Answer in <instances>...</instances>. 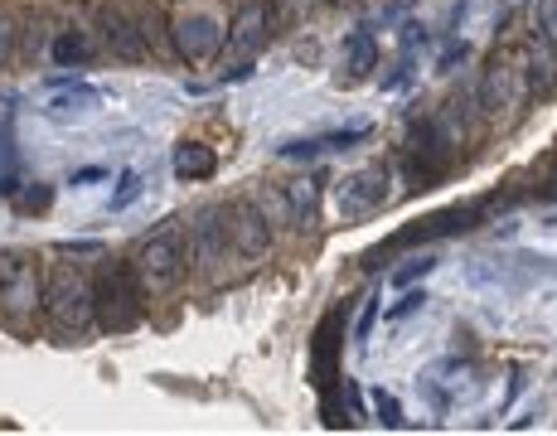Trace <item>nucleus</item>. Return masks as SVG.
I'll return each mask as SVG.
<instances>
[{
	"instance_id": "b1692460",
	"label": "nucleus",
	"mask_w": 557,
	"mask_h": 436,
	"mask_svg": "<svg viewBox=\"0 0 557 436\" xmlns=\"http://www.w3.org/2000/svg\"><path fill=\"white\" fill-rule=\"evenodd\" d=\"M513 195H519V204L523 199H548V204H557V155L553 161H543V170H539V179H529V185H513Z\"/></svg>"
},
{
	"instance_id": "f8f14e48",
	"label": "nucleus",
	"mask_w": 557,
	"mask_h": 436,
	"mask_svg": "<svg viewBox=\"0 0 557 436\" xmlns=\"http://www.w3.org/2000/svg\"><path fill=\"white\" fill-rule=\"evenodd\" d=\"M272 35H276V25H272V5L267 0H228V45H223V54L233 63H252Z\"/></svg>"
},
{
	"instance_id": "58836bf2",
	"label": "nucleus",
	"mask_w": 557,
	"mask_h": 436,
	"mask_svg": "<svg viewBox=\"0 0 557 436\" xmlns=\"http://www.w3.org/2000/svg\"><path fill=\"white\" fill-rule=\"evenodd\" d=\"M325 5H339V10H359L363 0H325Z\"/></svg>"
},
{
	"instance_id": "20e7f679",
	"label": "nucleus",
	"mask_w": 557,
	"mask_h": 436,
	"mask_svg": "<svg viewBox=\"0 0 557 436\" xmlns=\"http://www.w3.org/2000/svg\"><path fill=\"white\" fill-rule=\"evenodd\" d=\"M345 315L349 306H330L320 315L315 335H310V383H315V398H320V422L330 432L355 427V418L345 408Z\"/></svg>"
},
{
	"instance_id": "ddd939ff",
	"label": "nucleus",
	"mask_w": 557,
	"mask_h": 436,
	"mask_svg": "<svg viewBox=\"0 0 557 436\" xmlns=\"http://www.w3.org/2000/svg\"><path fill=\"white\" fill-rule=\"evenodd\" d=\"M228 228H233V242H238V258L248 262V272L267 267L276 252V233L272 223L262 219V209L252 204V195H238L228 199Z\"/></svg>"
},
{
	"instance_id": "dca6fc26",
	"label": "nucleus",
	"mask_w": 557,
	"mask_h": 436,
	"mask_svg": "<svg viewBox=\"0 0 557 436\" xmlns=\"http://www.w3.org/2000/svg\"><path fill=\"white\" fill-rule=\"evenodd\" d=\"M98 54L102 49H98V39L88 35V25H63V29H53V39H49V59L59 63V68H88Z\"/></svg>"
},
{
	"instance_id": "a211bd4d",
	"label": "nucleus",
	"mask_w": 557,
	"mask_h": 436,
	"mask_svg": "<svg viewBox=\"0 0 557 436\" xmlns=\"http://www.w3.org/2000/svg\"><path fill=\"white\" fill-rule=\"evenodd\" d=\"M325 175H301L292 179L286 189V204H292V228H315L320 223V204H325Z\"/></svg>"
},
{
	"instance_id": "9d476101",
	"label": "nucleus",
	"mask_w": 557,
	"mask_h": 436,
	"mask_svg": "<svg viewBox=\"0 0 557 436\" xmlns=\"http://www.w3.org/2000/svg\"><path fill=\"white\" fill-rule=\"evenodd\" d=\"M393 185H398V170H393V161H373V165L355 170V175L335 179L325 195H330V204H335L339 228H359V223L379 219L383 209L398 199V189H393Z\"/></svg>"
},
{
	"instance_id": "9b49d317",
	"label": "nucleus",
	"mask_w": 557,
	"mask_h": 436,
	"mask_svg": "<svg viewBox=\"0 0 557 436\" xmlns=\"http://www.w3.org/2000/svg\"><path fill=\"white\" fill-rule=\"evenodd\" d=\"M83 25H88V35L98 39V49L107 59H116V63H146L151 59L146 39L136 35V25H132L126 0H83Z\"/></svg>"
},
{
	"instance_id": "f704fd0d",
	"label": "nucleus",
	"mask_w": 557,
	"mask_h": 436,
	"mask_svg": "<svg viewBox=\"0 0 557 436\" xmlns=\"http://www.w3.org/2000/svg\"><path fill=\"white\" fill-rule=\"evenodd\" d=\"M426 39H432V35H426V25H417V20H412V25H403V54H412V49H422Z\"/></svg>"
},
{
	"instance_id": "7c9ffc66",
	"label": "nucleus",
	"mask_w": 557,
	"mask_h": 436,
	"mask_svg": "<svg viewBox=\"0 0 557 436\" xmlns=\"http://www.w3.org/2000/svg\"><path fill=\"white\" fill-rule=\"evenodd\" d=\"M276 155L282 161H315V155H325V146H320V136H296V141L276 146Z\"/></svg>"
},
{
	"instance_id": "f03ea898",
	"label": "nucleus",
	"mask_w": 557,
	"mask_h": 436,
	"mask_svg": "<svg viewBox=\"0 0 557 436\" xmlns=\"http://www.w3.org/2000/svg\"><path fill=\"white\" fill-rule=\"evenodd\" d=\"M59 262H45V291H39V321L63 339H88L92 321V272L69 252H53Z\"/></svg>"
},
{
	"instance_id": "72a5a7b5",
	"label": "nucleus",
	"mask_w": 557,
	"mask_h": 436,
	"mask_svg": "<svg viewBox=\"0 0 557 436\" xmlns=\"http://www.w3.org/2000/svg\"><path fill=\"white\" fill-rule=\"evenodd\" d=\"M466 59H470V45H460V39H456V45L442 49V59H436V73H456Z\"/></svg>"
},
{
	"instance_id": "c9c22d12",
	"label": "nucleus",
	"mask_w": 557,
	"mask_h": 436,
	"mask_svg": "<svg viewBox=\"0 0 557 436\" xmlns=\"http://www.w3.org/2000/svg\"><path fill=\"white\" fill-rule=\"evenodd\" d=\"M98 179H107V165H88V170H78V175H69V185H73V189H83V185H98Z\"/></svg>"
},
{
	"instance_id": "aec40b11",
	"label": "nucleus",
	"mask_w": 557,
	"mask_h": 436,
	"mask_svg": "<svg viewBox=\"0 0 557 436\" xmlns=\"http://www.w3.org/2000/svg\"><path fill=\"white\" fill-rule=\"evenodd\" d=\"M20 45H25V15H20L10 0H0V73L15 63Z\"/></svg>"
},
{
	"instance_id": "c85d7f7f",
	"label": "nucleus",
	"mask_w": 557,
	"mask_h": 436,
	"mask_svg": "<svg viewBox=\"0 0 557 436\" xmlns=\"http://www.w3.org/2000/svg\"><path fill=\"white\" fill-rule=\"evenodd\" d=\"M373 418L383 422V427H407V418H403V402L393 398V393H383V388H373Z\"/></svg>"
},
{
	"instance_id": "4c0bfd02",
	"label": "nucleus",
	"mask_w": 557,
	"mask_h": 436,
	"mask_svg": "<svg viewBox=\"0 0 557 436\" xmlns=\"http://www.w3.org/2000/svg\"><path fill=\"white\" fill-rule=\"evenodd\" d=\"M0 161L15 165V151H10V126H5V122H0Z\"/></svg>"
},
{
	"instance_id": "f3484780",
	"label": "nucleus",
	"mask_w": 557,
	"mask_h": 436,
	"mask_svg": "<svg viewBox=\"0 0 557 436\" xmlns=\"http://www.w3.org/2000/svg\"><path fill=\"white\" fill-rule=\"evenodd\" d=\"M339 49H345V83L373 78V68H379V29H373V25H355Z\"/></svg>"
},
{
	"instance_id": "bb28decb",
	"label": "nucleus",
	"mask_w": 557,
	"mask_h": 436,
	"mask_svg": "<svg viewBox=\"0 0 557 436\" xmlns=\"http://www.w3.org/2000/svg\"><path fill=\"white\" fill-rule=\"evenodd\" d=\"M15 209L20 214H49V204H53V189L49 185H29V189H15Z\"/></svg>"
},
{
	"instance_id": "4be33fe9",
	"label": "nucleus",
	"mask_w": 557,
	"mask_h": 436,
	"mask_svg": "<svg viewBox=\"0 0 557 436\" xmlns=\"http://www.w3.org/2000/svg\"><path fill=\"white\" fill-rule=\"evenodd\" d=\"M252 204L262 209V219L272 223V233H286L292 228V204H286V189L282 185H262L252 195Z\"/></svg>"
},
{
	"instance_id": "2f4dec72",
	"label": "nucleus",
	"mask_w": 557,
	"mask_h": 436,
	"mask_svg": "<svg viewBox=\"0 0 557 436\" xmlns=\"http://www.w3.org/2000/svg\"><path fill=\"white\" fill-rule=\"evenodd\" d=\"M383 296L379 291H369V296H363V306H359V325H355V339H359V345H369V335H373V325H379V315H383Z\"/></svg>"
},
{
	"instance_id": "0eeeda50",
	"label": "nucleus",
	"mask_w": 557,
	"mask_h": 436,
	"mask_svg": "<svg viewBox=\"0 0 557 436\" xmlns=\"http://www.w3.org/2000/svg\"><path fill=\"white\" fill-rule=\"evenodd\" d=\"M228 45V0H170V49L175 59L203 63L223 59Z\"/></svg>"
},
{
	"instance_id": "4468645a",
	"label": "nucleus",
	"mask_w": 557,
	"mask_h": 436,
	"mask_svg": "<svg viewBox=\"0 0 557 436\" xmlns=\"http://www.w3.org/2000/svg\"><path fill=\"white\" fill-rule=\"evenodd\" d=\"M519 63H523V78L533 88V102H553L557 98V49L539 29H529L519 45Z\"/></svg>"
},
{
	"instance_id": "423d86ee",
	"label": "nucleus",
	"mask_w": 557,
	"mask_h": 436,
	"mask_svg": "<svg viewBox=\"0 0 557 436\" xmlns=\"http://www.w3.org/2000/svg\"><path fill=\"white\" fill-rule=\"evenodd\" d=\"M146 315H151V306H146L126 258L98 252V267H92V321L98 329L102 335H136Z\"/></svg>"
},
{
	"instance_id": "5701e85b",
	"label": "nucleus",
	"mask_w": 557,
	"mask_h": 436,
	"mask_svg": "<svg viewBox=\"0 0 557 436\" xmlns=\"http://www.w3.org/2000/svg\"><path fill=\"white\" fill-rule=\"evenodd\" d=\"M53 88H69V92H59V98L49 102V112L53 116H69V112H88L92 102H98V88H88V83H78V78H53Z\"/></svg>"
},
{
	"instance_id": "2eb2a0df",
	"label": "nucleus",
	"mask_w": 557,
	"mask_h": 436,
	"mask_svg": "<svg viewBox=\"0 0 557 436\" xmlns=\"http://www.w3.org/2000/svg\"><path fill=\"white\" fill-rule=\"evenodd\" d=\"M126 10H132V25L146 39L151 59H175V49H170V0H126Z\"/></svg>"
},
{
	"instance_id": "412c9836",
	"label": "nucleus",
	"mask_w": 557,
	"mask_h": 436,
	"mask_svg": "<svg viewBox=\"0 0 557 436\" xmlns=\"http://www.w3.org/2000/svg\"><path fill=\"white\" fill-rule=\"evenodd\" d=\"M267 5H272V25L276 29H301V25H310V20L320 15L325 0H267Z\"/></svg>"
},
{
	"instance_id": "7ed1b4c3",
	"label": "nucleus",
	"mask_w": 557,
	"mask_h": 436,
	"mask_svg": "<svg viewBox=\"0 0 557 436\" xmlns=\"http://www.w3.org/2000/svg\"><path fill=\"white\" fill-rule=\"evenodd\" d=\"M126 267H132L136 286H141L146 306L180 301V291H185V282H189L185 223H180V219H170V223H160L156 233H146V238L132 248V258H126Z\"/></svg>"
},
{
	"instance_id": "6e6552de",
	"label": "nucleus",
	"mask_w": 557,
	"mask_h": 436,
	"mask_svg": "<svg viewBox=\"0 0 557 436\" xmlns=\"http://www.w3.org/2000/svg\"><path fill=\"white\" fill-rule=\"evenodd\" d=\"M480 223H490L485 199H460V204H446V209H436V214H422L417 223H407V228L388 233V238H383L379 248L363 252L359 267H363V272H373L383 258H393V252L426 248V242H442V238H460V233H475Z\"/></svg>"
},
{
	"instance_id": "473e14b6",
	"label": "nucleus",
	"mask_w": 557,
	"mask_h": 436,
	"mask_svg": "<svg viewBox=\"0 0 557 436\" xmlns=\"http://www.w3.org/2000/svg\"><path fill=\"white\" fill-rule=\"evenodd\" d=\"M533 29L557 49V0H539V5H533Z\"/></svg>"
},
{
	"instance_id": "39448f33",
	"label": "nucleus",
	"mask_w": 557,
	"mask_h": 436,
	"mask_svg": "<svg viewBox=\"0 0 557 436\" xmlns=\"http://www.w3.org/2000/svg\"><path fill=\"white\" fill-rule=\"evenodd\" d=\"M475 108L485 116V132H513V126L529 116L533 108V88L523 78V63H519V49L505 45L495 49L475 83Z\"/></svg>"
},
{
	"instance_id": "1a4fd4ad",
	"label": "nucleus",
	"mask_w": 557,
	"mask_h": 436,
	"mask_svg": "<svg viewBox=\"0 0 557 436\" xmlns=\"http://www.w3.org/2000/svg\"><path fill=\"white\" fill-rule=\"evenodd\" d=\"M39 291H45V262L25 248H0V325L29 335L39 325Z\"/></svg>"
},
{
	"instance_id": "cd10ccee",
	"label": "nucleus",
	"mask_w": 557,
	"mask_h": 436,
	"mask_svg": "<svg viewBox=\"0 0 557 436\" xmlns=\"http://www.w3.org/2000/svg\"><path fill=\"white\" fill-rule=\"evenodd\" d=\"M436 272V258L432 252H417V258H407L398 272H393V286H417L422 276H432Z\"/></svg>"
},
{
	"instance_id": "c756f323",
	"label": "nucleus",
	"mask_w": 557,
	"mask_h": 436,
	"mask_svg": "<svg viewBox=\"0 0 557 436\" xmlns=\"http://www.w3.org/2000/svg\"><path fill=\"white\" fill-rule=\"evenodd\" d=\"M426 301H432V296H426L422 286H403V296L388 306V311H383V321H403V315H417Z\"/></svg>"
},
{
	"instance_id": "f257e3e1",
	"label": "nucleus",
	"mask_w": 557,
	"mask_h": 436,
	"mask_svg": "<svg viewBox=\"0 0 557 436\" xmlns=\"http://www.w3.org/2000/svg\"><path fill=\"white\" fill-rule=\"evenodd\" d=\"M185 223V258H189V282H199L203 291H223V286H238L248 272V262L238 258V242L228 228V199H203L189 209Z\"/></svg>"
},
{
	"instance_id": "6ab92c4d",
	"label": "nucleus",
	"mask_w": 557,
	"mask_h": 436,
	"mask_svg": "<svg viewBox=\"0 0 557 436\" xmlns=\"http://www.w3.org/2000/svg\"><path fill=\"white\" fill-rule=\"evenodd\" d=\"M213 170H219V151L203 141H180L175 146V175L185 179H213Z\"/></svg>"
},
{
	"instance_id": "e433bc0d",
	"label": "nucleus",
	"mask_w": 557,
	"mask_h": 436,
	"mask_svg": "<svg viewBox=\"0 0 557 436\" xmlns=\"http://www.w3.org/2000/svg\"><path fill=\"white\" fill-rule=\"evenodd\" d=\"M59 252H69V258H98V252H107L102 242H63Z\"/></svg>"
},
{
	"instance_id": "393cba45",
	"label": "nucleus",
	"mask_w": 557,
	"mask_h": 436,
	"mask_svg": "<svg viewBox=\"0 0 557 436\" xmlns=\"http://www.w3.org/2000/svg\"><path fill=\"white\" fill-rule=\"evenodd\" d=\"M141 175H136V170H122V175H116V189H112V199H107V209H112V214H122V209H132L136 199H141Z\"/></svg>"
},
{
	"instance_id": "a878e982",
	"label": "nucleus",
	"mask_w": 557,
	"mask_h": 436,
	"mask_svg": "<svg viewBox=\"0 0 557 436\" xmlns=\"http://www.w3.org/2000/svg\"><path fill=\"white\" fill-rule=\"evenodd\" d=\"M369 132H373V126H369V122H355V126H339V132L320 136V146H325V155H330V151H355V146H359V141H369Z\"/></svg>"
}]
</instances>
